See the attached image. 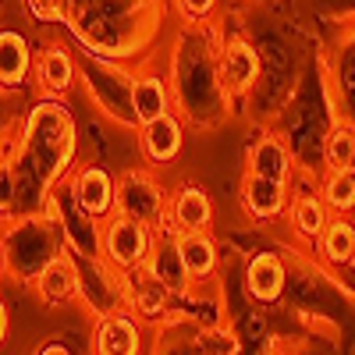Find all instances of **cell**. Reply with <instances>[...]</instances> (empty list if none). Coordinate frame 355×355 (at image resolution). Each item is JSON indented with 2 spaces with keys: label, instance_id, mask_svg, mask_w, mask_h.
I'll return each instance as SVG.
<instances>
[{
  "label": "cell",
  "instance_id": "obj_1",
  "mask_svg": "<svg viewBox=\"0 0 355 355\" xmlns=\"http://www.w3.org/2000/svg\"><path fill=\"white\" fill-rule=\"evenodd\" d=\"M18 135H21L18 160L8 164L15 174V196L4 210L8 220L43 214L53 189L71 178V164L78 150L75 117L61 100H40L25 114Z\"/></svg>",
  "mask_w": 355,
  "mask_h": 355
},
{
  "label": "cell",
  "instance_id": "obj_2",
  "mask_svg": "<svg viewBox=\"0 0 355 355\" xmlns=\"http://www.w3.org/2000/svg\"><path fill=\"white\" fill-rule=\"evenodd\" d=\"M68 249L64 231L57 227L46 214L18 217L4 227V270L15 281H40V274Z\"/></svg>",
  "mask_w": 355,
  "mask_h": 355
},
{
  "label": "cell",
  "instance_id": "obj_3",
  "mask_svg": "<svg viewBox=\"0 0 355 355\" xmlns=\"http://www.w3.org/2000/svg\"><path fill=\"white\" fill-rule=\"evenodd\" d=\"M160 242V231L132 220L125 214H114L110 220H103V259L121 274H135L150 263L153 249Z\"/></svg>",
  "mask_w": 355,
  "mask_h": 355
},
{
  "label": "cell",
  "instance_id": "obj_4",
  "mask_svg": "<svg viewBox=\"0 0 355 355\" xmlns=\"http://www.w3.org/2000/svg\"><path fill=\"white\" fill-rule=\"evenodd\" d=\"M43 214L64 231V242H68V249L75 256H82V259H100L103 256V220L89 217L82 210L68 182L53 189V196H50Z\"/></svg>",
  "mask_w": 355,
  "mask_h": 355
},
{
  "label": "cell",
  "instance_id": "obj_5",
  "mask_svg": "<svg viewBox=\"0 0 355 355\" xmlns=\"http://www.w3.org/2000/svg\"><path fill=\"white\" fill-rule=\"evenodd\" d=\"M75 263H78V299L96 320L117 309H128V274L114 270L103 256L100 259L75 256Z\"/></svg>",
  "mask_w": 355,
  "mask_h": 355
},
{
  "label": "cell",
  "instance_id": "obj_6",
  "mask_svg": "<svg viewBox=\"0 0 355 355\" xmlns=\"http://www.w3.org/2000/svg\"><path fill=\"white\" fill-rule=\"evenodd\" d=\"M171 210V199L160 185V178L150 171H125L117 178V214H125L132 220H142L150 227H164Z\"/></svg>",
  "mask_w": 355,
  "mask_h": 355
},
{
  "label": "cell",
  "instance_id": "obj_7",
  "mask_svg": "<svg viewBox=\"0 0 355 355\" xmlns=\"http://www.w3.org/2000/svg\"><path fill=\"white\" fill-rule=\"evenodd\" d=\"M68 185L78 199V206L89 214V217H96V220H110L117 214V178L100 167V164H85L78 167L71 178H68Z\"/></svg>",
  "mask_w": 355,
  "mask_h": 355
},
{
  "label": "cell",
  "instance_id": "obj_8",
  "mask_svg": "<svg viewBox=\"0 0 355 355\" xmlns=\"http://www.w3.org/2000/svg\"><path fill=\"white\" fill-rule=\"evenodd\" d=\"M214 227V199L202 185H182L171 196V210L160 234H199Z\"/></svg>",
  "mask_w": 355,
  "mask_h": 355
},
{
  "label": "cell",
  "instance_id": "obj_9",
  "mask_svg": "<svg viewBox=\"0 0 355 355\" xmlns=\"http://www.w3.org/2000/svg\"><path fill=\"white\" fill-rule=\"evenodd\" d=\"M259 53L249 40L242 36H231L224 46H220V57H217V71H220V85L227 89L231 96H242L259 82Z\"/></svg>",
  "mask_w": 355,
  "mask_h": 355
},
{
  "label": "cell",
  "instance_id": "obj_10",
  "mask_svg": "<svg viewBox=\"0 0 355 355\" xmlns=\"http://www.w3.org/2000/svg\"><path fill=\"white\" fill-rule=\"evenodd\" d=\"M93 355H142V320L132 309H117L96 320Z\"/></svg>",
  "mask_w": 355,
  "mask_h": 355
},
{
  "label": "cell",
  "instance_id": "obj_11",
  "mask_svg": "<svg viewBox=\"0 0 355 355\" xmlns=\"http://www.w3.org/2000/svg\"><path fill=\"white\" fill-rule=\"evenodd\" d=\"M139 150H142V160L150 167H164V164L178 160L182 150H185V125H182V117L164 114V117H157V121L142 125L139 128Z\"/></svg>",
  "mask_w": 355,
  "mask_h": 355
},
{
  "label": "cell",
  "instance_id": "obj_12",
  "mask_svg": "<svg viewBox=\"0 0 355 355\" xmlns=\"http://www.w3.org/2000/svg\"><path fill=\"white\" fill-rule=\"evenodd\" d=\"M291 185L288 182H270V178L245 174L242 182V206L252 220H281L291 210Z\"/></svg>",
  "mask_w": 355,
  "mask_h": 355
},
{
  "label": "cell",
  "instance_id": "obj_13",
  "mask_svg": "<svg viewBox=\"0 0 355 355\" xmlns=\"http://www.w3.org/2000/svg\"><path fill=\"white\" fill-rule=\"evenodd\" d=\"M288 288V270H284V259L277 252H256L245 266V291L249 299L259 306H274L281 302V295Z\"/></svg>",
  "mask_w": 355,
  "mask_h": 355
},
{
  "label": "cell",
  "instance_id": "obj_14",
  "mask_svg": "<svg viewBox=\"0 0 355 355\" xmlns=\"http://www.w3.org/2000/svg\"><path fill=\"white\" fill-rule=\"evenodd\" d=\"M128 107L135 114L139 128L157 121V117L171 114V89L157 71H139L135 78H128Z\"/></svg>",
  "mask_w": 355,
  "mask_h": 355
},
{
  "label": "cell",
  "instance_id": "obj_15",
  "mask_svg": "<svg viewBox=\"0 0 355 355\" xmlns=\"http://www.w3.org/2000/svg\"><path fill=\"white\" fill-rule=\"evenodd\" d=\"M36 295H40V302L50 306V309L68 306L71 299H78V263H75V252H71V249H64V252L40 274Z\"/></svg>",
  "mask_w": 355,
  "mask_h": 355
},
{
  "label": "cell",
  "instance_id": "obj_16",
  "mask_svg": "<svg viewBox=\"0 0 355 355\" xmlns=\"http://www.w3.org/2000/svg\"><path fill=\"white\" fill-rule=\"evenodd\" d=\"M78 78V64L64 46H46L36 57V85L46 93V100H61L71 93V85Z\"/></svg>",
  "mask_w": 355,
  "mask_h": 355
},
{
  "label": "cell",
  "instance_id": "obj_17",
  "mask_svg": "<svg viewBox=\"0 0 355 355\" xmlns=\"http://www.w3.org/2000/svg\"><path fill=\"white\" fill-rule=\"evenodd\" d=\"M295 157L281 135H259L249 150V174L270 178V182H291Z\"/></svg>",
  "mask_w": 355,
  "mask_h": 355
},
{
  "label": "cell",
  "instance_id": "obj_18",
  "mask_svg": "<svg viewBox=\"0 0 355 355\" xmlns=\"http://www.w3.org/2000/svg\"><path fill=\"white\" fill-rule=\"evenodd\" d=\"M33 43H28L25 33H18V28H4L0 33V82H4V89H18L28 82V75H33Z\"/></svg>",
  "mask_w": 355,
  "mask_h": 355
},
{
  "label": "cell",
  "instance_id": "obj_19",
  "mask_svg": "<svg viewBox=\"0 0 355 355\" xmlns=\"http://www.w3.org/2000/svg\"><path fill=\"white\" fill-rule=\"evenodd\" d=\"M178 239V252L185 259V270L192 277V284H202L217 274L220 266V245L214 242L210 231H199V234H174Z\"/></svg>",
  "mask_w": 355,
  "mask_h": 355
},
{
  "label": "cell",
  "instance_id": "obj_20",
  "mask_svg": "<svg viewBox=\"0 0 355 355\" xmlns=\"http://www.w3.org/2000/svg\"><path fill=\"white\" fill-rule=\"evenodd\" d=\"M174 295L167 291V284H160L150 270H135L128 274V309L139 316V320H160L167 313Z\"/></svg>",
  "mask_w": 355,
  "mask_h": 355
},
{
  "label": "cell",
  "instance_id": "obj_21",
  "mask_svg": "<svg viewBox=\"0 0 355 355\" xmlns=\"http://www.w3.org/2000/svg\"><path fill=\"white\" fill-rule=\"evenodd\" d=\"M288 220H291V231L299 234L302 242H320L327 224L334 220V214L327 210V202L320 199V192H295Z\"/></svg>",
  "mask_w": 355,
  "mask_h": 355
},
{
  "label": "cell",
  "instance_id": "obj_22",
  "mask_svg": "<svg viewBox=\"0 0 355 355\" xmlns=\"http://www.w3.org/2000/svg\"><path fill=\"white\" fill-rule=\"evenodd\" d=\"M146 270H150L160 284H167L171 295H185L189 284H192V277L185 270V259H182V252H178V239H171V234H160V242H157L150 263H146Z\"/></svg>",
  "mask_w": 355,
  "mask_h": 355
},
{
  "label": "cell",
  "instance_id": "obj_23",
  "mask_svg": "<svg viewBox=\"0 0 355 355\" xmlns=\"http://www.w3.org/2000/svg\"><path fill=\"white\" fill-rule=\"evenodd\" d=\"M320 256L331 266H352L355 259V220L352 217H334L323 231V239L316 242Z\"/></svg>",
  "mask_w": 355,
  "mask_h": 355
},
{
  "label": "cell",
  "instance_id": "obj_24",
  "mask_svg": "<svg viewBox=\"0 0 355 355\" xmlns=\"http://www.w3.org/2000/svg\"><path fill=\"white\" fill-rule=\"evenodd\" d=\"M323 167L327 171H352L355 167V121L341 117L323 135Z\"/></svg>",
  "mask_w": 355,
  "mask_h": 355
},
{
  "label": "cell",
  "instance_id": "obj_25",
  "mask_svg": "<svg viewBox=\"0 0 355 355\" xmlns=\"http://www.w3.org/2000/svg\"><path fill=\"white\" fill-rule=\"evenodd\" d=\"M316 192L334 217H352L355 214V167L352 171H327Z\"/></svg>",
  "mask_w": 355,
  "mask_h": 355
},
{
  "label": "cell",
  "instance_id": "obj_26",
  "mask_svg": "<svg viewBox=\"0 0 355 355\" xmlns=\"http://www.w3.org/2000/svg\"><path fill=\"white\" fill-rule=\"evenodd\" d=\"M220 0H178V11H182L185 21H206L217 11Z\"/></svg>",
  "mask_w": 355,
  "mask_h": 355
},
{
  "label": "cell",
  "instance_id": "obj_27",
  "mask_svg": "<svg viewBox=\"0 0 355 355\" xmlns=\"http://www.w3.org/2000/svg\"><path fill=\"white\" fill-rule=\"evenodd\" d=\"M36 355H75V352H71L68 345H61V341H50V345H43Z\"/></svg>",
  "mask_w": 355,
  "mask_h": 355
},
{
  "label": "cell",
  "instance_id": "obj_28",
  "mask_svg": "<svg viewBox=\"0 0 355 355\" xmlns=\"http://www.w3.org/2000/svg\"><path fill=\"white\" fill-rule=\"evenodd\" d=\"M28 8H33L36 15H43V18H46V15L53 11V0H28Z\"/></svg>",
  "mask_w": 355,
  "mask_h": 355
},
{
  "label": "cell",
  "instance_id": "obj_29",
  "mask_svg": "<svg viewBox=\"0 0 355 355\" xmlns=\"http://www.w3.org/2000/svg\"><path fill=\"white\" fill-rule=\"evenodd\" d=\"M352 270H355V259H352Z\"/></svg>",
  "mask_w": 355,
  "mask_h": 355
}]
</instances>
